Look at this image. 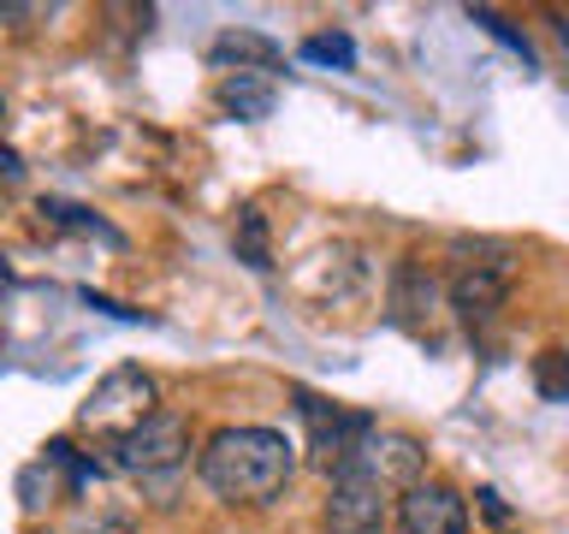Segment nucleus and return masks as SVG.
Masks as SVG:
<instances>
[{
    "mask_svg": "<svg viewBox=\"0 0 569 534\" xmlns=\"http://www.w3.org/2000/svg\"><path fill=\"white\" fill-rule=\"evenodd\" d=\"M208 493L226 498V505H273V498L291 487V469H297V445L279 434V427H220L202 457Z\"/></svg>",
    "mask_w": 569,
    "mask_h": 534,
    "instance_id": "nucleus-1",
    "label": "nucleus"
},
{
    "mask_svg": "<svg viewBox=\"0 0 569 534\" xmlns=\"http://www.w3.org/2000/svg\"><path fill=\"white\" fill-rule=\"evenodd\" d=\"M107 452H113V469L137 475L142 487H160V498H167V487L190 463V422L172 416V409H154L149 422H137L131 434H119Z\"/></svg>",
    "mask_w": 569,
    "mask_h": 534,
    "instance_id": "nucleus-2",
    "label": "nucleus"
},
{
    "mask_svg": "<svg viewBox=\"0 0 569 534\" xmlns=\"http://www.w3.org/2000/svg\"><path fill=\"white\" fill-rule=\"evenodd\" d=\"M160 404V386L154 374H142L137 363H119L107 380H96V392L78 404V422L89 427V434H101L107 445H113L119 434H131L137 422H149Z\"/></svg>",
    "mask_w": 569,
    "mask_h": 534,
    "instance_id": "nucleus-3",
    "label": "nucleus"
},
{
    "mask_svg": "<svg viewBox=\"0 0 569 534\" xmlns=\"http://www.w3.org/2000/svg\"><path fill=\"white\" fill-rule=\"evenodd\" d=\"M297 398V416H302V427H309V452H315V463L320 469H345V463L368 445V434L380 422L368 416V409H345V404H327V398H315V392H291Z\"/></svg>",
    "mask_w": 569,
    "mask_h": 534,
    "instance_id": "nucleus-4",
    "label": "nucleus"
},
{
    "mask_svg": "<svg viewBox=\"0 0 569 534\" xmlns=\"http://www.w3.org/2000/svg\"><path fill=\"white\" fill-rule=\"evenodd\" d=\"M386 481L368 469L362 457H350L345 469H332V493H327V534H386Z\"/></svg>",
    "mask_w": 569,
    "mask_h": 534,
    "instance_id": "nucleus-5",
    "label": "nucleus"
},
{
    "mask_svg": "<svg viewBox=\"0 0 569 534\" xmlns=\"http://www.w3.org/2000/svg\"><path fill=\"white\" fill-rule=\"evenodd\" d=\"M398 534H469V505L445 481H416L398 498Z\"/></svg>",
    "mask_w": 569,
    "mask_h": 534,
    "instance_id": "nucleus-6",
    "label": "nucleus"
},
{
    "mask_svg": "<svg viewBox=\"0 0 569 534\" xmlns=\"http://www.w3.org/2000/svg\"><path fill=\"white\" fill-rule=\"evenodd\" d=\"M451 309L469 333H487L498 320V309H505V267L498 261H469L451 279Z\"/></svg>",
    "mask_w": 569,
    "mask_h": 534,
    "instance_id": "nucleus-7",
    "label": "nucleus"
},
{
    "mask_svg": "<svg viewBox=\"0 0 569 534\" xmlns=\"http://www.w3.org/2000/svg\"><path fill=\"white\" fill-rule=\"evenodd\" d=\"M433 309H439V285H433V274H427L416 256H409V261L398 267V279H391V315H398V327L427 333Z\"/></svg>",
    "mask_w": 569,
    "mask_h": 534,
    "instance_id": "nucleus-8",
    "label": "nucleus"
},
{
    "mask_svg": "<svg viewBox=\"0 0 569 534\" xmlns=\"http://www.w3.org/2000/svg\"><path fill=\"white\" fill-rule=\"evenodd\" d=\"M284 60L279 42H267L256 30H226L220 42H213V66H238V71H261V78H273V66Z\"/></svg>",
    "mask_w": 569,
    "mask_h": 534,
    "instance_id": "nucleus-9",
    "label": "nucleus"
},
{
    "mask_svg": "<svg viewBox=\"0 0 569 534\" xmlns=\"http://www.w3.org/2000/svg\"><path fill=\"white\" fill-rule=\"evenodd\" d=\"M220 107L238 119H267L273 113V78H261V71H226Z\"/></svg>",
    "mask_w": 569,
    "mask_h": 534,
    "instance_id": "nucleus-10",
    "label": "nucleus"
},
{
    "mask_svg": "<svg viewBox=\"0 0 569 534\" xmlns=\"http://www.w3.org/2000/svg\"><path fill=\"white\" fill-rule=\"evenodd\" d=\"M297 53H302L309 66H338V71H350V66H356V42H350L345 30H332V36H309V42H302Z\"/></svg>",
    "mask_w": 569,
    "mask_h": 534,
    "instance_id": "nucleus-11",
    "label": "nucleus"
},
{
    "mask_svg": "<svg viewBox=\"0 0 569 534\" xmlns=\"http://www.w3.org/2000/svg\"><path fill=\"white\" fill-rule=\"evenodd\" d=\"M42 214H48L53 226H71V231H96L101 244H119V231H113V226H101V220H96V214H89V208H71V202H42Z\"/></svg>",
    "mask_w": 569,
    "mask_h": 534,
    "instance_id": "nucleus-12",
    "label": "nucleus"
},
{
    "mask_svg": "<svg viewBox=\"0 0 569 534\" xmlns=\"http://www.w3.org/2000/svg\"><path fill=\"white\" fill-rule=\"evenodd\" d=\"M71 534H131V511H113V505H83Z\"/></svg>",
    "mask_w": 569,
    "mask_h": 534,
    "instance_id": "nucleus-13",
    "label": "nucleus"
},
{
    "mask_svg": "<svg viewBox=\"0 0 569 534\" xmlns=\"http://www.w3.org/2000/svg\"><path fill=\"white\" fill-rule=\"evenodd\" d=\"M475 24L487 30V36H498V42H505L510 53H522L528 66H540V53H533V42H528V36L516 30V24H505V18H498V12H487V7H475Z\"/></svg>",
    "mask_w": 569,
    "mask_h": 534,
    "instance_id": "nucleus-14",
    "label": "nucleus"
},
{
    "mask_svg": "<svg viewBox=\"0 0 569 534\" xmlns=\"http://www.w3.org/2000/svg\"><path fill=\"white\" fill-rule=\"evenodd\" d=\"M238 249L249 267H267V226H261V208H243L238 220Z\"/></svg>",
    "mask_w": 569,
    "mask_h": 534,
    "instance_id": "nucleus-15",
    "label": "nucleus"
},
{
    "mask_svg": "<svg viewBox=\"0 0 569 534\" xmlns=\"http://www.w3.org/2000/svg\"><path fill=\"white\" fill-rule=\"evenodd\" d=\"M533 380H540L546 398H563L569 404V350H551L540 368H533Z\"/></svg>",
    "mask_w": 569,
    "mask_h": 534,
    "instance_id": "nucleus-16",
    "label": "nucleus"
},
{
    "mask_svg": "<svg viewBox=\"0 0 569 534\" xmlns=\"http://www.w3.org/2000/svg\"><path fill=\"white\" fill-rule=\"evenodd\" d=\"M83 303H89V309H101V315H113V320H149L142 309H124V303H113V297H96V291H83Z\"/></svg>",
    "mask_w": 569,
    "mask_h": 534,
    "instance_id": "nucleus-17",
    "label": "nucleus"
},
{
    "mask_svg": "<svg viewBox=\"0 0 569 534\" xmlns=\"http://www.w3.org/2000/svg\"><path fill=\"white\" fill-rule=\"evenodd\" d=\"M475 498H480V505H487V516H492V523H505V498H498L492 487H480Z\"/></svg>",
    "mask_w": 569,
    "mask_h": 534,
    "instance_id": "nucleus-18",
    "label": "nucleus"
},
{
    "mask_svg": "<svg viewBox=\"0 0 569 534\" xmlns=\"http://www.w3.org/2000/svg\"><path fill=\"white\" fill-rule=\"evenodd\" d=\"M551 30H558V42H563V53H569V18H558Z\"/></svg>",
    "mask_w": 569,
    "mask_h": 534,
    "instance_id": "nucleus-19",
    "label": "nucleus"
},
{
    "mask_svg": "<svg viewBox=\"0 0 569 534\" xmlns=\"http://www.w3.org/2000/svg\"><path fill=\"white\" fill-rule=\"evenodd\" d=\"M0 125H7V96H0Z\"/></svg>",
    "mask_w": 569,
    "mask_h": 534,
    "instance_id": "nucleus-20",
    "label": "nucleus"
},
{
    "mask_svg": "<svg viewBox=\"0 0 569 534\" xmlns=\"http://www.w3.org/2000/svg\"><path fill=\"white\" fill-rule=\"evenodd\" d=\"M7 279H12V274H7V261H0V285H7Z\"/></svg>",
    "mask_w": 569,
    "mask_h": 534,
    "instance_id": "nucleus-21",
    "label": "nucleus"
}]
</instances>
